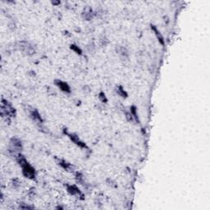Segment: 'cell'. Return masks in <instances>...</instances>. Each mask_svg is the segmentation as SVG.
<instances>
[{"instance_id":"obj_7","label":"cell","mask_w":210,"mask_h":210,"mask_svg":"<svg viewBox=\"0 0 210 210\" xmlns=\"http://www.w3.org/2000/svg\"><path fill=\"white\" fill-rule=\"evenodd\" d=\"M67 190L69 194H71V195H75V196H81L83 197V195L80 189L74 185H68L67 186Z\"/></svg>"},{"instance_id":"obj_5","label":"cell","mask_w":210,"mask_h":210,"mask_svg":"<svg viewBox=\"0 0 210 210\" xmlns=\"http://www.w3.org/2000/svg\"><path fill=\"white\" fill-rule=\"evenodd\" d=\"M65 134H67V135L69 136L70 139H71L72 142L75 143L77 146H79V147H80V148H82V149H87V145H86L84 142H82V141L80 139V138H79L76 134L67 133V132H65Z\"/></svg>"},{"instance_id":"obj_17","label":"cell","mask_w":210,"mask_h":210,"mask_svg":"<svg viewBox=\"0 0 210 210\" xmlns=\"http://www.w3.org/2000/svg\"><path fill=\"white\" fill-rule=\"evenodd\" d=\"M99 98L100 101H102L103 103H107L106 95H105L104 92H100V94L99 95Z\"/></svg>"},{"instance_id":"obj_11","label":"cell","mask_w":210,"mask_h":210,"mask_svg":"<svg viewBox=\"0 0 210 210\" xmlns=\"http://www.w3.org/2000/svg\"><path fill=\"white\" fill-rule=\"evenodd\" d=\"M83 17L85 18V19H86V20H89V19H91L92 18V10L90 8H86V9H85V11H84V12H83Z\"/></svg>"},{"instance_id":"obj_4","label":"cell","mask_w":210,"mask_h":210,"mask_svg":"<svg viewBox=\"0 0 210 210\" xmlns=\"http://www.w3.org/2000/svg\"><path fill=\"white\" fill-rule=\"evenodd\" d=\"M10 147H11V150L13 152H20L22 149L21 141L18 138L12 137L10 141Z\"/></svg>"},{"instance_id":"obj_18","label":"cell","mask_w":210,"mask_h":210,"mask_svg":"<svg viewBox=\"0 0 210 210\" xmlns=\"http://www.w3.org/2000/svg\"><path fill=\"white\" fill-rule=\"evenodd\" d=\"M19 186H20V181L17 179H15V180H13V186L15 187V188H17Z\"/></svg>"},{"instance_id":"obj_15","label":"cell","mask_w":210,"mask_h":210,"mask_svg":"<svg viewBox=\"0 0 210 210\" xmlns=\"http://www.w3.org/2000/svg\"><path fill=\"white\" fill-rule=\"evenodd\" d=\"M71 49H72V50L74 51L75 53H77V54H81L82 53V50L80 49V48H79V46H77V45H71Z\"/></svg>"},{"instance_id":"obj_16","label":"cell","mask_w":210,"mask_h":210,"mask_svg":"<svg viewBox=\"0 0 210 210\" xmlns=\"http://www.w3.org/2000/svg\"><path fill=\"white\" fill-rule=\"evenodd\" d=\"M124 113H125V115H126V117H127V121H134V118H133V116H132V114H131V113H129V112H127V111H125Z\"/></svg>"},{"instance_id":"obj_3","label":"cell","mask_w":210,"mask_h":210,"mask_svg":"<svg viewBox=\"0 0 210 210\" xmlns=\"http://www.w3.org/2000/svg\"><path fill=\"white\" fill-rule=\"evenodd\" d=\"M19 49L22 52L27 53V55H32L35 53V49L32 45H30L29 42L27 41H21L19 43Z\"/></svg>"},{"instance_id":"obj_13","label":"cell","mask_w":210,"mask_h":210,"mask_svg":"<svg viewBox=\"0 0 210 210\" xmlns=\"http://www.w3.org/2000/svg\"><path fill=\"white\" fill-rule=\"evenodd\" d=\"M118 53L121 58H127L128 53H127V50L125 48L123 47L120 48L118 50Z\"/></svg>"},{"instance_id":"obj_12","label":"cell","mask_w":210,"mask_h":210,"mask_svg":"<svg viewBox=\"0 0 210 210\" xmlns=\"http://www.w3.org/2000/svg\"><path fill=\"white\" fill-rule=\"evenodd\" d=\"M117 93H118V95H119L122 98H127L128 96L126 90L123 89V87L121 86H119L117 87Z\"/></svg>"},{"instance_id":"obj_6","label":"cell","mask_w":210,"mask_h":210,"mask_svg":"<svg viewBox=\"0 0 210 210\" xmlns=\"http://www.w3.org/2000/svg\"><path fill=\"white\" fill-rule=\"evenodd\" d=\"M54 83H55V85H56L62 91L65 92V93H68V94L71 93V88H70V86H68V84L67 82L60 80H56L54 81Z\"/></svg>"},{"instance_id":"obj_2","label":"cell","mask_w":210,"mask_h":210,"mask_svg":"<svg viewBox=\"0 0 210 210\" xmlns=\"http://www.w3.org/2000/svg\"><path fill=\"white\" fill-rule=\"evenodd\" d=\"M1 115L3 117H8L12 118L15 117L16 110L8 101L3 99L1 103Z\"/></svg>"},{"instance_id":"obj_14","label":"cell","mask_w":210,"mask_h":210,"mask_svg":"<svg viewBox=\"0 0 210 210\" xmlns=\"http://www.w3.org/2000/svg\"><path fill=\"white\" fill-rule=\"evenodd\" d=\"M136 106H132L131 108H130V113L132 114V116H133L134 119H136V121H138L139 122V118H138V116H137V113H136Z\"/></svg>"},{"instance_id":"obj_9","label":"cell","mask_w":210,"mask_h":210,"mask_svg":"<svg viewBox=\"0 0 210 210\" xmlns=\"http://www.w3.org/2000/svg\"><path fill=\"white\" fill-rule=\"evenodd\" d=\"M151 29L153 30V31L154 32V34H155V36H156V37L158 38V42H159L160 44L162 45H165V42H164V39H163V36H162V34L160 33V31L158 30V28L155 26H153V25H151Z\"/></svg>"},{"instance_id":"obj_8","label":"cell","mask_w":210,"mask_h":210,"mask_svg":"<svg viewBox=\"0 0 210 210\" xmlns=\"http://www.w3.org/2000/svg\"><path fill=\"white\" fill-rule=\"evenodd\" d=\"M30 118H31L34 121H37L39 123H42V122H43L41 116L39 115L38 111L36 109H35V108H31V109L30 110Z\"/></svg>"},{"instance_id":"obj_10","label":"cell","mask_w":210,"mask_h":210,"mask_svg":"<svg viewBox=\"0 0 210 210\" xmlns=\"http://www.w3.org/2000/svg\"><path fill=\"white\" fill-rule=\"evenodd\" d=\"M59 165L67 172H73L74 171V166L71 165V163L66 162L65 160H60Z\"/></svg>"},{"instance_id":"obj_1","label":"cell","mask_w":210,"mask_h":210,"mask_svg":"<svg viewBox=\"0 0 210 210\" xmlns=\"http://www.w3.org/2000/svg\"><path fill=\"white\" fill-rule=\"evenodd\" d=\"M17 159L18 163L22 168V173H23L24 177L29 178V179H34L36 177V171L32 166L28 163L27 158L24 157L23 155L19 154L17 158Z\"/></svg>"}]
</instances>
